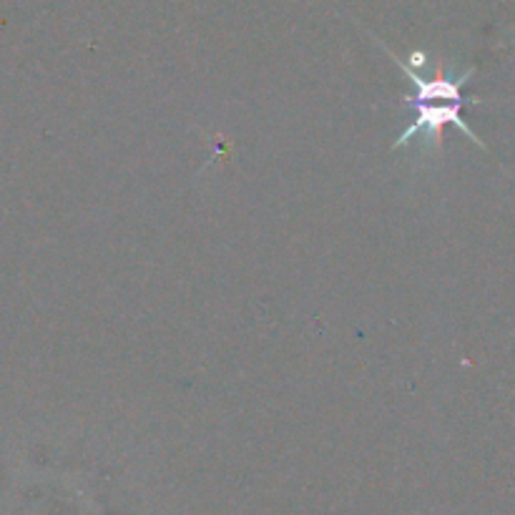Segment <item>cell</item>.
Returning <instances> with one entry per match:
<instances>
[{
	"mask_svg": "<svg viewBox=\"0 0 515 515\" xmlns=\"http://www.w3.org/2000/svg\"><path fill=\"white\" fill-rule=\"evenodd\" d=\"M392 58H395L397 66L407 73L412 88H415V91L407 93V96L402 98L405 109L410 111L412 121H410V126L402 131L400 139L392 144V151L405 149L410 141H415V136H425V144L438 146L440 134H443V126H448V124L458 126V129L463 131L470 141H475L478 146H483L480 144L478 136L468 129V124L460 119V109H463V103H465L463 96H460V86L468 81L470 71L463 73V76H458V78H448V76L423 78L418 71H415V68L410 66V63L400 61L397 56H392Z\"/></svg>",
	"mask_w": 515,
	"mask_h": 515,
	"instance_id": "6da1fadb",
	"label": "cell"
}]
</instances>
